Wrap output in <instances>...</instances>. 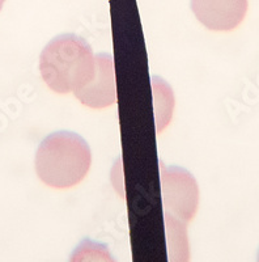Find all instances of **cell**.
Here are the masks:
<instances>
[{"instance_id": "cell-7", "label": "cell", "mask_w": 259, "mask_h": 262, "mask_svg": "<svg viewBox=\"0 0 259 262\" xmlns=\"http://www.w3.org/2000/svg\"><path fill=\"white\" fill-rule=\"evenodd\" d=\"M68 262H116V259L106 245L85 238L75 248Z\"/></svg>"}, {"instance_id": "cell-4", "label": "cell", "mask_w": 259, "mask_h": 262, "mask_svg": "<svg viewBox=\"0 0 259 262\" xmlns=\"http://www.w3.org/2000/svg\"><path fill=\"white\" fill-rule=\"evenodd\" d=\"M247 0H191V9L207 29L228 32L239 27L247 12Z\"/></svg>"}, {"instance_id": "cell-6", "label": "cell", "mask_w": 259, "mask_h": 262, "mask_svg": "<svg viewBox=\"0 0 259 262\" xmlns=\"http://www.w3.org/2000/svg\"><path fill=\"white\" fill-rule=\"evenodd\" d=\"M165 229H167V244L169 262H189L190 249H189L186 223L176 217L165 215Z\"/></svg>"}, {"instance_id": "cell-1", "label": "cell", "mask_w": 259, "mask_h": 262, "mask_svg": "<svg viewBox=\"0 0 259 262\" xmlns=\"http://www.w3.org/2000/svg\"><path fill=\"white\" fill-rule=\"evenodd\" d=\"M39 71L46 85L57 93L78 92L96 74V55L89 43L76 34L51 39L39 57Z\"/></svg>"}, {"instance_id": "cell-5", "label": "cell", "mask_w": 259, "mask_h": 262, "mask_svg": "<svg viewBox=\"0 0 259 262\" xmlns=\"http://www.w3.org/2000/svg\"><path fill=\"white\" fill-rule=\"evenodd\" d=\"M83 105L92 109H104L115 102V76L114 60L109 54L96 55V74L83 90L74 93Z\"/></svg>"}, {"instance_id": "cell-2", "label": "cell", "mask_w": 259, "mask_h": 262, "mask_svg": "<svg viewBox=\"0 0 259 262\" xmlns=\"http://www.w3.org/2000/svg\"><path fill=\"white\" fill-rule=\"evenodd\" d=\"M92 154L85 140L71 131H57L42 140L36 154V172L43 184L72 188L89 172Z\"/></svg>"}, {"instance_id": "cell-8", "label": "cell", "mask_w": 259, "mask_h": 262, "mask_svg": "<svg viewBox=\"0 0 259 262\" xmlns=\"http://www.w3.org/2000/svg\"><path fill=\"white\" fill-rule=\"evenodd\" d=\"M4 2H6V0H0V11H2V8H3Z\"/></svg>"}, {"instance_id": "cell-9", "label": "cell", "mask_w": 259, "mask_h": 262, "mask_svg": "<svg viewBox=\"0 0 259 262\" xmlns=\"http://www.w3.org/2000/svg\"><path fill=\"white\" fill-rule=\"evenodd\" d=\"M258 262H259V253H258Z\"/></svg>"}, {"instance_id": "cell-3", "label": "cell", "mask_w": 259, "mask_h": 262, "mask_svg": "<svg viewBox=\"0 0 259 262\" xmlns=\"http://www.w3.org/2000/svg\"><path fill=\"white\" fill-rule=\"evenodd\" d=\"M161 196L164 214L183 223L195 216L199 203V189L193 176L178 167H165L160 164Z\"/></svg>"}]
</instances>
